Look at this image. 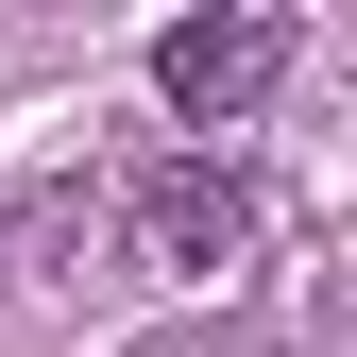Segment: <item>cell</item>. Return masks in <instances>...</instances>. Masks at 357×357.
<instances>
[{"mask_svg": "<svg viewBox=\"0 0 357 357\" xmlns=\"http://www.w3.org/2000/svg\"><path fill=\"white\" fill-rule=\"evenodd\" d=\"M273 85H289V17H273V0H204V17L153 34V102L188 119V137H238Z\"/></svg>", "mask_w": 357, "mask_h": 357, "instance_id": "7a4b0ae2", "label": "cell"}, {"mask_svg": "<svg viewBox=\"0 0 357 357\" xmlns=\"http://www.w3.org/2000/svg\"><path fill=\"white\" fill-rule=\"evenodd\" d=\"M255 238H273V204H255L238 153H170V170H137V255H153L170 289H238Z\"/></svg>", "mask_w": 357, "mask_h": 357, "instance_id": "6da1fadb", "label": "cell"}]
</instances>
